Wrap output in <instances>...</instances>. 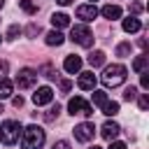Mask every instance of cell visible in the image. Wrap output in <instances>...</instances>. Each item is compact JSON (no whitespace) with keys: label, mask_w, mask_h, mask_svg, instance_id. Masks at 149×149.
Instances as JSON below:
<instances>
[{"label":"cell","mask_w":149,"mask_h":149,"mask_svg":"<svg viewBox=\"0 0 149 149\" xmlns=\"http://www.w3.org/2000/svg\"><path fill=\"white\" fill-rule=\"evenodd\" d=\"M2 5H5V0H0V7H2Z\"/></svg>","instance_id":"obj_39"},{"label":"cell","mask_w":149,"mask_h":149,"mask_svg":"<svg viewBox=\"0 0 149 149\" xmlns=\"http://www.w3.org/2000/svg\"><path fill=\"white\" fill-rule=\"evenodd\" d=\"M126 74H128V70L121 65V63H114V65H107L105 68V72H102V84L105 86H121L123 81H126Z\"/></svg>","instance_id":"obj_2"},{"label":"cell","mask_w":149,"mask_h":149,"mask_svg":"<svg viewBox=\"0 0 149 149\" xmlns=\"http://www.w3.org/2000/svg\"><path fill=\"white\" fill-rule=\"evenodd\" d=\"M58 114H61V105H51L49 112H44V121H56Z\"/></svg>","instance_id":"obj_21"},{"label":"cell","mask_w":149,"mask_h":149,"mask_svg":"<svg viewBox=\"0 0 149 149\" xmlns=\"http://www.w3.org/2000/svg\"><path fill=\"white\" fill-rule=\"evenodd\" d=\"M98 16V9H95V5L91 2V5H79L77 7V19H81V21H93Z\"/></svg>","instance_id":"obj_10"},{"label":"cell","mask_w":149,"mask_h":149,"mask_svg":"<svg viewBox=\"0 0 149 149\" xmlns=\"http://www.w3.org/2000/svg\"><path fill=\"white\" fill-rule=\"evenodd\" d=\"M19 5H21V9H23L26 14H35V12H37V5H35L33 0H21Z\"/></svg>","instance_id":"obj_23"},{"label":"cell","mask_w":149,"mask_h":149,"mask_svg":"<svg viewBox=\"0 0 149 149\" xmlns=\"http://www.w3.org/2000/svg\"><path fill=\"white\" fill-rule=\"evenodd\" d=\"M51 23H54V28H56V30H58V28H68V26H70V16H68V14H63V12L51 14Z\"/></svg>","instance_id":"obj_14"},{"label":"cell","mask_w":149,"mask_h":149,"mask_svg":"<svg viewBox=\"0 0 149 149\" xmlns=\"http://www.w3.org/2000/svg\"><path fill=\"white\" fill-rule=\"evenodd\" d=\"M68 109H70V114H81V116H91V114H93V107H91L81 95H74V98L68 102Z\"/></svg>","instance_id":"obj_6"},{"label":"cell","mask_w":149,"mask_h":149,"mask_svg":"<svg viewBox=\"0 0 149 149\" xmlns=\"http://www.w3.org/2000/svg\"><path fill=\"white\" fill-rule=\"evenodd\" d=\"M147 63H149V56H147V54H142V56H137V58L133 61V70H135V72H144Z\"/></svg>","instance_id":"obj_19"},{"label":"cell","mask_w":149,"mask_h":149,"mask_svg":"<svg viewBox=\"0 0 149 149\" xmlns=\"http://www.w3.org/2000/svg\"><path fill=\"white\" fill-rule=\"evenodd\" d=\"M21 123L19 121H14V119H9V121H5L2 126H0V142L2 144H14L16 140H19V135H21Z\"/></svg>","instance_id":"obj_3"},{"label":"cell","mask_w":149,"mask_h":149,"mask_svg":"<svg viewBox=\"0 0 149 149\" xmlns=\"http://www.w3.org/2000/svg\"><path fill=\"white\" fill-rule=\"evenodd\" d=\"M35 81H37V70H33V68H23V70H19V74H16V84H19V88H33L35 86Z\"/></svg>","instance_id":"obj_5"},{"label":"cell","mask_w":149,"mask_h":149,"mask_svg":"<svg viewBox=\"0 0 149 149\" xmlns=\"http://www.w3.org/2000/svg\"><path fill=\"white\" fill-rule=\"evenodd\" d=\"M79 88L93 91L95 88V74L93 72H79Z\"/></svg>","instance_id":"obj_12"},{"label":"cell","mask_w":149,"mask_h":149,"mask_svg":"<svg viewBox=\"0 0 149 149\" xmlns=\"http://www.w3.org/2000/svg\"><path fill=\"white\" fill-rule=\"evenodd\" d=\"M102 114H107V116H114V114H119V102H114V100L109 102V100H107V102L102 105Z\"/></svg>","instance_id":"obj_20"},{"label":"cell","mask_w":149,"mask_h":149,"mask_svg":"<svg viewBox=\"0 0 149 149\" xmlns=\"http://www.w3.org/2000/svg\"><path fill=\"white\" fill-rule=\"evenodd\" d=\"M105 102H107V93L105 91H93V105H100L102 107Z\"/></svg>","instance_id":"obj_24"},{"label":"cell","mask_w":149,"mask_h":149,"mask_svg":"<svg viewBox=\"0 0 149 149\" xmlns=\"http://www.w3.org/2000/svg\"><path fill=\"white\" fill-rule=\"evenodd\" d=\"M37 33H40V26H37V23H30V26H28V35L33 37V35H37Z\"/></svg>","instance_id":"obj_32"},{"label":"cell","mask_w":149,"mask_h":149,"mask_svg":"<svg viewBox=\"0 0 149 149\" xmlns=\"http://www.w3.org/2000/svg\"><path fill=\"white\" fill-rule=\"evenodd\" d=\"M88 63H91L93 68H100V65L105 63V54H102V51H91V54H88Z\"/></svg>","instance_id":"obj_18"},{"label":"cell","mask_w":149,"mask_h":149,"mask_svg":"<svg viewBox=\"0 0 149 149\" xmlns=\"http://www.w3.org/2000/svg\"><path fill=\"white\" fill-rule=\"evenodd\" d=\"M63 35H61V30H51V33H47V37H44V42L49 44V47H61L63 44Z\"/></svg>","instance_id":"obj_16"},{"label":"cell","mask_w":149,"mask_h":149,"mask_svg":"<svg viewBox=\"0 0 149 149\" xmlns=\"http://www.w3.org/2000/svg\"><path fill=\"white\" fill-rule=\"evenodd\" d=\"M147 107H149V98H147V95H142V98H140V109L144 112Z\"/></svg>","instance_id":"obj_34"},{"label":"cell","mask_w":149,"mask_h":149,"mask_svg":"<svg viewBox=\"0 0 149 149\" xmlns=\"http://www.w3.org/2000/svg\"><path fill=\"white\" fill-rule=\"evenodd\" d=\"M140 28H142V23H140L137 16H128V19H123V30H126V33H137Z\"/></svg>","instance_id":"obj_15"},{"label":"cell","mask_w":149,"mask_h":149,"mask_svg":"<svg viewBox=\"0 0 149 149\" xmlns=\"http://www.w3.org/2000/svg\"><path fill=\"white\" fill-rule=\"evenodd\" d=\"M102 16L109 19V21H116V19H121V7L119 5H105L102 7Z\"/></svg>","instance_id":"obj_13"},{"label":"cell","mask_w":149,"mask_h":149,"mask_svg":"<svg viewBox=\"0 0 149 149\" xmlns=\"http://www.w3.org/2000/svg\"><path fill=\"white\" fill-rule=\"evenodd\" d=\"M7 68H9V65H7V61H2V58H0V79H5V74H7Z\"/></svg>","instance_id":"obj_30"},{"label":"cell","mask_w":149,"mask_h":149,"mask_svg":"<svg viewBox=\"0 0 149 149\" xmlns=\"http://www.w3.org/2000/svg\"><path fill=\"white\" fill-rule=\"evenodd\" d=\"M51 149H70V144L65 142V140H58V142H54V147Z\"/></svg>","instance_id":"obj_31"},{"label":"cell","mask_w":149,"mask_h":149,"mask_svg":"<svg viewBox=\"0 0 149 149\" xmlns=\"http://www.w3.org/2000/svg\"><path fill=\"white\" fill-rule=\"evenodd\" d=\"M70 88H72V81H70V79H63V81H61V91H63V93H68Z\"/></svg>","instance_id":"obj_29"},{"label":"cell","mask_w":149,"mask_h":149,"mask_svg":"<svg viewBox=\"0 0 149 149\" xmlns=\"http://www.w3.org/2000/svg\"><path fill=\"white\" fill-rule=\"evenodd\" d=\"M19 35H21V28H19V26H9V30H7V37H9V40H16Z\"/></svg>","instance_id":"obj_27"},{"label":"cell","mask_w":149,"mask_h":149,"mask_svg":"<svg viewBox=\"0 0 149 149\" xmlns=\"http://www.w3.org/2000/svg\"><path fill=\"white\" fill-rule=\"evenodd\" d=\"M56 2H58V5H70L72 0H56Z\"/></svg>","instance_id":"obj_37"},{"label":"cell","mask_w":149,"mask_h":149,"mask_svg":"<svg viewBox=\"0 0 149 149\" xmlns=\"http://www.w3.org/2000/svg\"><path fill=\"white\" fill-rule=\"evenodd\" d=\"M142 77H140V84H142V88H147L149 86V72H140Z\"/></svg>","instance_id":"obj_28"},{"label":"cell","mask_w":149,"mask_h":149,"mask_svg":"<svg viewBox=\"0 0 149 149\" xmlns=\"http://www.w3.org/2000/svg\"><path fill=\"white\" fill-rule=\"evenodd\" d=\"M107 149H126V144H123V142H112Z\"/></svg>","instance_id":"obj_36"},{"label":"cell","mask_w":149,"mask_h":149,"mask_svg":"<svg viewBox=\"0 0 149 149\" xmlns=\"http://www.w3.org/2000/svg\"><path fill=\"white\" fill-rule=\"evenodd\" d=\"M142 9H144V7H142L140 2H133V5H130V12H133V14H140Z\"/></svg>","instance_id":"obj_33"},{"label":"cell","mask_w":149,"mask_h":149,"mask_svg":"<svg viewBox=\"0 0 149 149\" xmlns=\"http://www.w3.org/2000/svg\"><path fill=\"white\" fill-rule=\"evenodd\" d=\"M51 98H54V91H51L49 86H40V88L33 93V102H35V105H47V102H51Z\"/></svg>","instance_id":"obj_8"},{"label":"cell","mask_w":149,"mask_h":149,"mask_svg":"<svg viewBox=\"0 0 149 149\" xmlns=\"http://www.w3.org/2000/svg\"><path fill=\"white\" fill-rule=\"evenodd\" d=\"M88 149H100V147H95V144H93V147H88Z\"/></svg>","instance_id":"obj_38"},{"label":"cell","mask_w":149,"mask_h":149,"mask_svg":"<svg viewBox=\"0 0 149 149\" xmlns=\"http://www.w3.org/2000/svg\"><path fill=\"white\" fill-rule=\"evenodd\" d=\"M63 68H65V72L74 74V72H79V70H81V58H79V56H74V54H70V56H65Z\"/></svg>","instance_id":"obj_11"},{"label":"cell","mask_w":149,"mask_h":149,"mask_svg":"<svg viewBox=\"0 0 149 149\" xmlns=\"http://www.w3.org/2000/svg\"><path fill=\"white\" fill-rule=\"evenodd\" d=\"M44 144V130L40 126H28L23 133H21V147L23 149H42Z\"/></svg>","instance_id":"obj_1"},{"label":"cell","mask_w":149,"mask_h":149,"mask_svg":"<svg viewBox=\"0 0 149 149\" xmlns=\"http://www.w3.org/2000/svg\"><path fill=\"white\" fill-rule=\"evenodd\" d=\"M12 91H14V84H12L9 79H0V100L9 98V95H12Z\"/></svg>","instance_id":"obj_17"},{"label":"cell","mask_w":149,"mask_h":149,"mask_svg":"<svg viewBox=\"0 0 149 149\" xmlns=\"http://www.w3.org/2000/svg\"><path fill=\"white\" fill-rule=\"evenodd\" d=\"M116 56H119V58L130 56V42H121V44L116 47Z\"/></svg>","instance_id":"obj_22"},{"label":"cell","mask_w":149,"mask_h":149,"mask_svg":"<svg viewBox=\"0 0 149 149\" xmlns=\"http://www.w3.org/2000/svg\"><path fill=\"white\" fill-rule=\"evenodd\" d=\"M135 98H137V88H135V86H130V88H126V91H123V100H128V102H130V100H135Z\"/></svg>","instance_id":"obj_26"},{"label":"cell","mask_w":149,"mask_h":149,"mask_svg":"<svg viewBox=\"0 0 149 149\" xmlns=\"http://www.w3.org/2000/svg\"><path fill=\"white\" fill-rule=\"evenodd\" d=\"M74 140H79V142H88V140H93V135H95V126L91 123V121H84V123H79V126H74Z\"/></svg>","instance_id":"obj_7"},{"label":"cell","mask_w":149,"mask_h":149,"mask_svg":"<svg viewBox=\"0 0 149 149\" xmlns=\"http://www.w3.org/2000/svg\"><path fill=\"white\" fill-rule=\"evenodd\" d=\"M12 105H14V107H21V105H23V98H21V95L12 98Z\"/></svg>","instance_id":"obj_35"},{"label":"cell","mask_w":149,"mask_h":149,"mask_svg":"<svg viewBox=\"0 0 149 149\" xmlns=\"http://www.w3.org/2000/svg\"><path fill=\"white\" fill-rule=\"evenodd\" d=\"M70 40H72V42H77L79 47H91V44H93V33H91V28H88V26L77 23V26H72V28H70Z\"/></svg>","instance_id":"obj_4"},{"label":"cell","mask_w":149,"mask_h":149,"mask_svg":"<svg viewBox=\"0 0 149 149\" xmlns=\"http://www.w3.org/2000/svg\"><path fill=\"white\" fill-rule=\"evenodd\" d=\"M119 133H121V126H119L116 121H105V123H102V130H100V135H102L107 142H112V140H114Z\"/></svg>","instance_id":"obj_9"},{"label":"cell","mask_w":149,"mask_h":149,"mask_svg":"<svg viewBox=\"0 0 149 149\" xmlns=\"http://www.w3.org/2000/svg\"><path fill=\"white\" fill-rule=\"evenodd\" d=\"M40 72H42V74H44L47 79H58V70H54L51 65H44V68H42Z\"/></svg>","instance_id":"obj_25"}]
</instances>
